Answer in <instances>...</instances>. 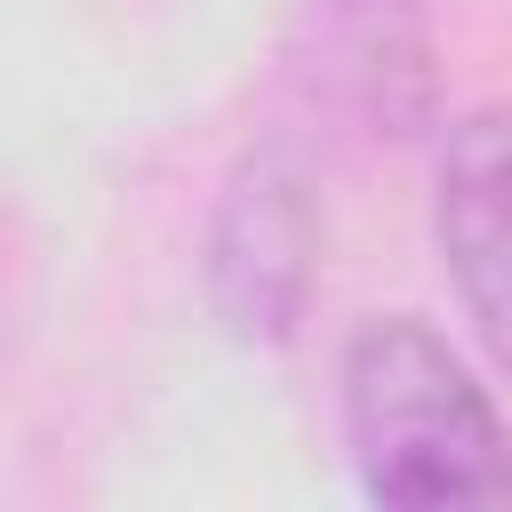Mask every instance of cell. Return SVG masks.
Wrapping results in <instances>:
<instances>
[{"instance_id": "7a4b0ae2", "label": "cell", "mask_w": 512, "mask_h": 512, "mask_svg": "<svg viewBox=\"0 0 512 512\" xmlns=\"http://www.w3.org/2000/svg\"><path fill=\"white\" fill-rule=\"evenodd\" d=\"M312 200L288 160L256 152L216 200L208 232V304L240 344H288L312 296Z\"/></svg>"}, {"instance_id": "3957f363", "label": "cell", "mask_w": 512, "mask_h": 512, "mask_svg": "<svg viewBox=\"0 0 512 512\" xmlns=\"http://www.w3.org/2000/svg\"><path fill=\"white\" fill-rule=\"evenodd\" d=\"M432 232L472 336L512 376V120L504 112H472L464 128H448Z\"/></svg>"}, {"instance_id": "6da1fadb", "label": "cell", "mask_w": 512, "mask_h": 512, "mask_svg": "<svg viewBox=\"0 0 512 512\" xmlns=\"http://www.w3.org/2000/svg\"><path fill=\"white\" fill-rule=\"evenodd\" d=\"M344 440L376 504H512V432L416 312H384L344 344Z\"/></svg>"}]
</instances>
